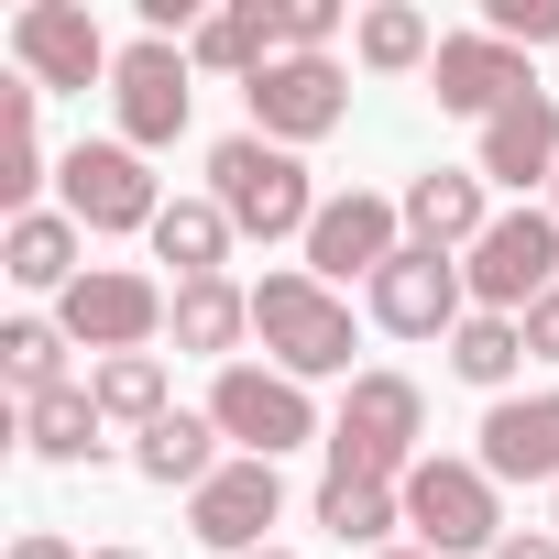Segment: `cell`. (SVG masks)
Wrapping results in <instances>:
<instances>
[{
  "label": "cell",
  "instance_id": "6da1fadb",
  "mask_svg": "<svg viewBox=\"0 0 559 559\" xmlns=\"http://www.w3.org/2000/svg\"><path fill=\"white\" fill-rule=\"evenodd\" d=\"M428 439V395L406 384V373H352V395H341V417H330V483H384V493H406V472L428 461L417 450Z\"/></svg>",
  "mask_w": 559,
  "mask_h": 559
},
{
  "label": "cell",
  "instance_id": "7a4b0ae2",
  "mask_svg": "<svg viewBox=\"0 0 559 559\" xmlns=\"http://www.w3.org/2000/svg\"><path fill=\"white\" fill-rule=\"evenodd\" d=\"M252 341H263L274 373H297V384L352 373V308H341V286H319L308 263H274L252 286Z\"/></svg>",
  "mask_w": 559,
  "mask_h": 559
},
{
  "label": "cell",
  "instance_id": "3957f363",
  "mask_svg": "<svg viewBox=\"0 0 559 559\" xmlns=\"http://www.w3.org/2000/svg\"><path fill=\"white\" fill-rule=\"evenodd\" d=\"M209 198L230 209V230H241V241H308V219H319L308 165H297L286 143H263V132L209 143Z\"/></svg>",
  "mask_w": 559,
  "mask_h": 559
},
{
  "label": "cell",
  "instance_id": "277c9868",
  "mask_svg": "<svg viewBox=\"0 0 559 559\" xmlns=\"http://www.w3.org/2000/svg\"><path fill=\"white\" fill-rule=\"evenodd\" d=\"M406 537L428 548V559H493L504 548V483L483 472V461H417L406 472Z\"/></svg>",
  "mask_w": 559,
  "mask_h": 559
},
{
  "label": "cell",
  "instance_id": "5b68a950",
  "mask_svg": "<svg viewBox=\"0 0 559 559\" xmlns=\"http://www.w3.org/2000/svg\"><path fill=\"white\" fill-rule=\"evenodd\" d=\"M209 417H219V439H230L241 461H286V450L330 439L319 406H308V384H297V373H274V362H230V373L209 384Z\"/></svg>",
  "mask_w": 559,
  "mask_h": 559
},
{
  "label": "cell",
  "instance_id": "8992f818",
  "mask_svg": "<svg viewBox=\"0 0 559 559\" xmlns=\"http://www.w3.org/2000/svg\"><path fill=\"white\" fill-rule=\"evenodd\" d=\"M461 274H472V308H483V319H526V308L559 286V209H504V219L461 252Z\"/></svg>",
  "mask_w": 559,
  "mask_h": 559
},
{
  "label": "cell",
  "instance_id": "52a82bcc",
  "mask_svg": "<svg viewBox=\"0 0 559 559\" xmlns=\"http://www.w3.org/2000/svg\"><path fill=\"white\" fill-rule=\"evenodd\" d=\"M176 319V286H154V274H132V263H88L78 286L56 297V330L78 341V352H154V330Z\"/></svg>",
  "mask_w": 559,
  "mask_h": 559
},
{
  "label": "cell",
  "instance_id": "ba28073f",
  "mask_svg": "<svg viewBox=\"0 0 559 559\" xmlns=\"http://www.w3.org/2000/svg\"><path fill=\"white\" fill-rule=\"evenodd\" d=\"M110 110H121V143H132V154H165V143L187 132V110H198V56L165 45V34L121 45V67H110Z\"/></svg>",
  "mask_w": 559,
  "mask_h": 559
},
{
  "label": "cell",
  "instance_id": "9c48e42d",
  "mask_svg": "<svg viewBox=\"0 0 559 559\" xmlns=\"http://www.w3.org/2000/svg\"><path fill=\"white\" fill-rule=\"evenodd\" d=\"M241 99H252V132L286 143V154H297V143H330V132L352 121V78H341V56H274Z\"/></svg>",
  "mask_w": 559,
  "mask_h": 559
},
{
  "label": "cell",
  "instance_id": "30bf717a",
  "mask_svg": "<svg viewBox=\"0 0 559 559\" xmlns=\"http://www.w3.org/2000/svg\"><path fill=\"white\" fill-rule=\"evenodd\" d=\"M395 252H406V209L395 198H373V187L319 198V219H308V274L319 286H373Z\"/></svg>",
  "mask_w": 559,
  "mask_h": 559
},
{
  "label": "cell",
  "instance_id": "8fae6325",
  "mask_svg": "<svg viewBox=\"0 0 559 559\" xmlns=\"http://www.w3.org/2000/svg\"><path fill=\"white\" fill-rule=\"evenodd\" d=\"M56 187H67V219L78 230H154L165 219V187H154V165L110 132V143H78L67 165H56Z\"/></svg>",
  "mask_w": 559,
  "mask_h": 559
},
{
  "label": "cell",
  "instance_id": "7c38bea8",
  "mask_svg": "<svg viewBox=\"0 0 559 559\" xmlns=\"http://www.w3.org/2000/svg\"><path fill=\"white\" fill-rule=\"evenodd\" d=\"M362 297H373V319H384L395 341H450V330L472 319V274H461V252H417V241H406Z\"/></svg>",
  "mask_w": 559,
  "mask_h": 559
},
{
  "label": "cell",
  "instance_id": "4fadbf2b",
  "mask_svg": "<svg viewBox=\"0 0 559 559\" xmlns=\"http://www.w3.org/2000/svg\"><path fill=\"white\" fill-rule=\"evenodd\" d=\"M12 56H23V88H110V34L78 12V0H23L12 12Z\"/></svg>",
  "mask_w": 559,
  "mask_h": 559
},
{
  "label": "cell",
  "instance_id": "5bb4252c",
  "mask_svg": "<svg viewBox=\"0 0 559 559\" xmlns=\"http://www.w3.org/2000/svg\"><path fill=\"white\" fill-rule=\"evenodd\" d=\"M274 515H286V472H274V461H241V450L187 493V526H198V548H219V559H252Z\"/></svg>",
  "mask_w": 559,
  "mask_h": 559
},
{
  "label": "cell",
  "instance_id": "9a60e30c",
  "mask_svg": "<svg viewBox=\"0 0 559 559\" xmlns=\"http://www.w3.org/2000/svg\"><path fill=\"white\" fill-rule=\"evenodd\" d=\"M526 88H537V67H526L515 45H493L483 23H472V34H439V56H428V99L461 110V121H493V110L526 99Z\"/></svg>",
  "mask_w": 559,
  "mask_h": 559
},
{
  "label": "cell",
  "instance_id": "2e32d148",
  "mask_svg": "<svg viewBox=\"0 0 559 559\" xmlns=\"http://www.w3.org/2000/svg\"><path fill=\"white\" fill-rule=\"evenodd\" d=\"M472 176L483 187H559V99L548 88H526V99H504L493 121H483V143H472ZM537 209V198H526Z\"/></svg>",
  "mask_w": 559,
  "mask_h": 559
},
{
  "label": "cell",
  "instance_id": "e0dca14e",
  "mask_svg": "<svg viewBox=\"0 0 559 559\" xmlns=\"http://www.w3.org/2000/svg\"><path fill=\"white\" fill-rule=\"evenodd\" d=\"M472 461H483L493 483H537V493H559V384L483 406V450H472Z\"/></svg>",
  "mask_w": 559,
  "mask_h": 559
},
{
  "label": "cell",
  "instance_id": "ac0fdd59",
  "mask_svg": "<svg viewBox=\"0 0 559 559\" xmlns=\"http://www.w3.org/2000/svg\"><path fill=\"white\" fill-rule=\"evenodd\" d=\"M395 209H406V241H417V252H472V241L504 219V209H493V187H483L472 165H428Z\"/></svg>",
  "mask_w": 559,
  "mask_h": 559
},
{
  "label": "cell",
  "instance_id": "d6986e66",
  "mask_svg": "<svg viewBox=\"0 0 559 559\" xmlns=\"http://www.w3.org/2000/svg\"><path fill=\"white\" fill-rule=\"evenodd\" d=\"M187 56H198L209 78H241V88H252L274 56H286V0H230V12H209Z\"/></svg>",
  "mask_w": 559,
  "mask_h": 559
},
{
  "label": "cell",
  "instance_id": "ffe728a7",
  "mask_svg": "<svg viewBox=\"0 0 559 559\" xmlns=\"http://www.w3.org/2000/svg\"><path fill=\"white\" fill-rule=\"evenodd\" d=\"M0 274H12V286H34V297H67L78 274H88V230H78L67 209H34V219L0 230Z\"/></svg>",
  "mask_w": 559,
  "mask_h": 559
},
{
  "label": "cell",
  "instance_id": "44dd1931",
  "mask_svg": "<svg viewBox=\"0 0 559 559\" xmlns=\"http://www.w3.org/2000/svg\"><path fill=\"white\" fill-rule=\"evenodd\" d=\"M165 330H176L187 362H219V373H230L241 341H252V286H230V274H209V286H176V319H165Z\"/></svg>",
  "mask_w": 559,
  "mask_h": 559
},
{
  "label": "cell",
  "instance_id": "7402d4cb",
  "mask_svg": "<svg viewBox=\"0 0 559 559\" xmlns=\"http://www.w3.org/2000/svg\"><path fill=\"white\" fill-rule=\"evenodd\" d=\"M23 450H34V461H56V472H78V461L99 472V461H110V417H99V395H88V384L34 395V406H23Z\"/></svg>",
  "mask_w": 559,
  "mask_h": 559
},
{
  "label": "cell",
  "instance_id": "603a6c76",
  "mask_svg": "<svg viewBox=\"0 0 559 559\" xmlns=\"http://www.w3.org/2000/svg\"><path fill=\"white\" fill-rule=\"evenodd\" d=\"M143 241H154V263H176V286H209V274L230 263V241H241V230H230V209H219V198H165V219H154Z\"/></svg>",
  "mask_w": 559,
  "mask_h": 559
},
{
  "label": "cell",
  "instance_id": "cb8c5ba5",
  "mask_svg": "<svg viewBox=\"0 0 559 559\" xmlns=\"http://www.w3.org/2000/svg\"><path fill=\"white\" fill-rule=\"evenodd\" d=\"M219 461H230V450H219V417H187V406H176V417H154V428L132 439V472H143V483H165V493H198Z\"/></svg>",
  "mask_w": 559,
  "mask_h": 559
},
{
  "label": "cell",
  "instance_id": "d4e9b609",
  "mask_svg": "<svg viewBox=\"0 0 559 559\" xmlns=\"http://www.w3.org/2000/svg\"><path fill=\"white\" fill-rule=\"evenodd\" d=\"M88 395H99V417H121L132 439H143L154 417H176V406H165V352H110V362H88Z\"/></svg>",
  "mask_w": 559,
  "mask_h": 559
},
{
  "label": "cell",
  "instance_id": "484cf974",
  "mask_svg": "<svg viewBox=\"0 0 559 559\" xmlns=\"http://www.w3.org/2000/svg\"><path fill=\"white\" fill-rule=\"evenodd\" d=\"M515 362H526V330H515V319H483V308H472V319L450 330V373H461L472 395H493V406H504Z\"/></svg>",
  "mask_w": 559,
  "mask_h": 559
},
{
  "label": "cell",
  "instance_id": "4316f807",
  "mask_svg": "<svg viewBox=\"0 0 559 559\" xmlns=\"http://www.w3.org/2000/svg\"><path fill=\"white\" fill-rule=\"evenodd\" d=\"M319 526L341 537V548H395V526H406V493H384V483H319Z\"/></svg>",
  "mask_w": 559,
  "mask_h": 559
},
{
  "label": "cell",
  "instance_id": "83f0119b",
  "mask_svg": "<svg viewBox=\"0 0 559 559\" xmlns=\"http://www.w3.org/2000/svg\"><path fill=\"white\" fill-rule=\"evenodd\" d=\"M352 56H362L373 78H406V67L439 56V34H428V12H406V0H373V12L352 23Z\"/></svg>",
  "mask_w": 559,
  "mask_h": 559
},
{
  "label": "cell",
  "instance_id": "f1b7e54d",
  "mask_svg": "<svg viewBox=\"0 0 559 559\" xmlns=\"http://www.w3.org/2000/svg\"><path fill=\"white\" fill-rule=\"evenodd\" d=\"M34 99H45V88H0V209H12V219H34V187H45Z\"/></svg>",
  "mask_w": 559,
  "mask_h": 559
},
{
  "label": "cell",
  "instance_id": "f546056e",
  "mask_svg": "<svg viewBox=\"0 0 559 559\" xmlns=\"http://www.w3.org/2000/svg\"><path fill=\"white\" fill-rule=\"evenodd\" d=\"M0 384H12V406L56 395L67 384V330L56 319H12V330H0Z\"/></svg>",
  "mask_w": 559,
  "mask_h": 559
},
{
  "label": "cell",
  "instance_id": "4dcf8cb0",
  "mask_svg": "<svg viewBox=\"0 0 559 559\" xmlns=\"http://www.w3.org/2000/svg\"><path fill=\"white\" fill-rule=\"evenodd\" d=\"M483 34L515 45V56H537V45H559V0H483Z\"/></svg>",
  "mask_w": 559,
  "mask_h": 559
},
{
  "label": "cell",
  "instance_id": "1f68e13d",
  "mask_svg": "<svg viewBox=\"0 0 559 559\" xmlns=\"http://www.w3.org/2000/svg\"><path fill=\"white\" fill-rule=\"evenodd\" d=\"M341 34V0H286V56H330Z\"/></svg>",
  "mask_w": 559,
  "mask_h": 559
},
{
  "label": "cell",
  "instance_id": "d6a6232c",
  "mask_svg": "<svg viewBox=\"0 0 559 559\" xmlns=\"http://www.w3.org/2000/svg\"><path fill=\"white\" fill-rule=\"evenodd\" d=\"M515 330H526V352H537V362H559V286H548V297H537Z\"/></svg>",
  "mask_w": 559,
  "mask_h": 559
},
{
  "label": "cell",
  "instance_id": "836d02e7",
  "mask_svg": "<svg viewBox=\"0 0 559 559\" xmlns=\"http://www.w3.org/2000/svg\"><path fill=\"white\" fill-rule=\"evenodd\" d=\"M0 559H88V548H67L56 526H23V537H12V548H0Z\"/></svg>",
  "mask_w": 559,
  "mask_h": 559
},
{
  "label": "cell",
  "instance_id": "e575fe53",
  "mask_svg": "<svg viewBox=\"0 0 559 559\" xmlns=\"http://www.w3.org/2000/svg\"><path fill=\"white\" fill-rule=\"evenodd\" d=\"M493 559H559V537H548V526H504V548H493Z\"/></svg>",
  "mask_w": 559,
  "mask_h": 559
},
{
  "label": "cell",
  "instance_id": "d590c367",
  "mask_svg": "<svg viewBox=\"0 0 559 559\" xmlns=\"http://www.w3.org/2000/svg\"><path fill=\"white\" fill-rule=\"evenodd\" d=\"M88 559H143V548H88Z\"/></svg>",
  "mask_w": 559,
  "mask_h": 559
},
{
  "label": "cell",
  "instance_id": "8d00e7d4",
  "mask_svg": "<svg viewBox=\"0 0 559 559\" xmlns=\"http://www.w3.org/2000/svg\"><path fill=\"white\" fill-rule=\"evenodd\" d=\"M373 559H428V548H373Z\"/></svg>",
  "mask_w": 559,
  "mask_h": 559
},
{
  "label": "cell",
  "instance_id": "74e56055",
  "mask_svg": "<svg viewBox=\"0 0 559 559\" xmlns=\"http://www.w3.org/2000/svg\"><path fill=\"white\" fill-rule=\"evenodd\" d=\"M252 559H297V548H252Z\"/></svg>",
  "mask_w": 559,
  "mask_h": 559
},
{
  "label": "cell",
  "instance_id": "f35d334b",
  "mask_svg": "<svg viewBox=\"0 0 559 559\" xmlns=\"http://www.w3.org/2000/svg\"><path fill=\"white\" fill-rule=\"evenodd\" d=\"M548 537H559V493H548Z\"/></svg>",
  "mask_w": 559,
  "mask_h": 559
},
{
  "label": "cell",
  "instance_id": "ab89813d",
  "mask_svg": "<svg viewBox=\"0 0 559 559\" xmlns=\"http://www.w3.org/2000/svg\"><path fill=\"white\" fill-rule=\"evenodd\" d=\"M548 209H559V187H548Z\"/></svg>",
  "mask_w": 559,
  "mask_h": 559
}]
</instances>
